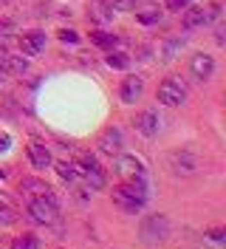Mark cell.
<instances>
[{
	"label": "cell",
	"mask_w": 226,
	"mask_h": 249,
	"mask_svg": "<svg viewBox=\"0 0 226 249\" xmlns=\"http://www.w3.org/2000/svg\"><path fill=\"white\" fill-rule=\"evenodd\" d=\"M147 201V184L144 178H130L124 184L113 187V204L124 213H139Z\"/></svg>",
	"instance_id": "cell-1"
},
{
	"label": "cell",
	"mask_w": 226,
	"mask_h": 249,
	"mask_svg": "<svg viewBox=\"0 0 226 249\" xmlns=\"http://www.w3.org/2000/svg\"><path fill=\"white\" fill-rule=\"evenodd\" d=\"M60 215V207L54 201V196H34L29 201V218L34 224H54Z\"/></svg>",
	"instance_id": "cell-2"
},
{
	"label": "cell",
	"mask_w": 226,
	"mask_h": 249,
	"mask_svg": "<svg viewBox=\"0 0 226 249\" xmlns=\"http://www.w3.org/2000/svg\"><path fill=\"white\" fill-rule=\"evenodd\" d=\"M141 238L150 241V244L167 241L170 238V221H167V215H147L141 221Z\"/></svg>",
	"instance_id": "cell-3"
},
{
	"label": "cell",
	"mask_w": 226,
	"mask_h": 249,
	"mask_svg": "<svg viewBox=\"0 0 226 249\" xmlns=\"http://www.w3.org/2000/svg\"><path fill=\"white\" fill-rule=\"evenodd\" d=\"M158 102H164V105H170V108H175V105H184V99H187V88L181 85L175 77L164 79L161 85H158Z\"/></svg>",
	"instance_id": "cell-4"
},
{
	"label": "cell",
	"mask_w": 226,
	"mask_h": 249,
	"mask_svg": "<svg viewBox=\"0 0 226 249\" xmlns=\"http://www.w3.org/2000/svg\"><path fill=\"white\" fill-rule=\"evenodd\" d=\"M167 167H170V173H173V176L187 178V176H195L198 161H195L190 153H187V150H175V153L167 156Z\"/></svg>",
	"instance_id": "cell-5"
},
{
	"label": "cell",
	"mask_w": 226,
	"mask_h": 249,
	"mask_svg": "<svg viewBox=\"0 0 226 249\" xmlns=\"http://www.w3.org/2000/svg\"><path fill=\"white\" fill-rule=\"evenodd\" d=\"M141 93H144V79L139 77V74H130V77L122 79V88H119V96L124 105H133L141 99Z\"/></svg>",
	"instance_id": "cell-6"
},
{
	"label": "cell",
	"mask_w": 226,
	"mask_h": 249,
	"mask_svg": "<svg viewBox=\"0 0 226 249\" xmlns=\"http://www.w3.org/2000/svg\"><path fill=\"white\" fill-rule=\"evenodd\" d=\"M158 113L153 108H147V110H141V113H136V119H133V127L141 133V136H147V139H153L156 133H158Z\"/></svg>",
	"instance_id": "cell-7"
},
{
	"label": "cell",
	"mask_w": 226,
	"mask_h": 249,
	"mask_svg": "<svg viewBox=\"0 0 226 249\" xmlns=\"http://www.w3.org/2000/svg\"><path fill=\"white\" fill-rule=\"evenodd\" d=\"M116 170H119L127 181H130V178H147V167H144V161H139L136 156H119Z\"/></svg>",
	"instance_id": "cell-8"
},
{
	"label": "cell",
	"mask_w": 226,
	"mask_h": 249,
	"mask_svg": "<svg viewBox=\"0 0 226 249\" xmlns=\"http://www.w3.org/2000/svg\"><path fill=\"white\" fill-rule=\"evenodd\" d=\"M190 74H192L198 82L212 79V74H215V60H212L209 54H195V57L190 60Z\"/></svg>",
	"instance_id": "cell-9"
},
{
	"label": "cell",
	"mask_w": 226,
	"mask_h": 249,
	"mask_svg": "<svg viewBox=\"0 0 226 249\" xmlns=\"http://www.w3.org/2000/svg\"><path fill=\"white\" fill-rule=\"evenodd\" d=\"M99 150L107 156H119L122 153V130L119 127H105L99 133Z\"/></svg>",
	"instance_id": "cell-10"
},
{
	"label": "cell",
	"mask_w": 226,
	"mask_h": 249,
	"mask_svg": "<svg viewBox=\"0 0 226 249\" xmlns=\"http://www.w3.org/2000/svg\"><path fill=\"white\" fill-rule=\"evenodd\" d=\"M20 48H23L26 57H37L45 48V34L43 31H29V34H23V37H20Z\"/></svg>",
	"instance_id": "cell-11"
},
{
	"label": "cell",
	"mask_w": 226,
	"mask_h": 249,
	"mask_svg": "<svg viewBox=\"0 0 226 249\" xmlns=\"http://www.w3.org/2000/svg\"><path fill=\"white\" fill-rule=\"evenodd\" d=\"M26 68H29V60H23V57H12V54L0 57V74H6V77H23Z\"/></svg>",
	"instance_id": "cell-12"
},
{
	"label": "cell",
	"mask_w": 226,
	"mask_h": 249,
	"mask_svg": "<svg viewBox=\"0 0 226 249\" xmlns=\"http://www.w3.org/2000/svg\"><path fill=\"white\" fill-rule=\"evenodd\" d=\"M212 17L209 12L204 9V6H192V9H187L184 12V29L187 31H192V29H201V26H207Z\"/></svg>",
	"instance_id": "cell-13"
},
{
	"label": "cell",
	"mask_w": 226,
	"mask_h": 249,
	"mask_svg": "<svg viewBox=\"0 0 226 249\" xmlns=\"http://www.w3.org/2000/svg\"><path fill=\"white\" fill-rule=\"evenodd\" d=\"M29 159H31V164H34L37 170H45V167L51 164V150H48L45 144H40V142H31L29 144Z\"/></svg>",
	"instance_id": "cell-14"
},
{
	"label": "cell",
	"mask_w": 226,
	"mask_h": 249,
	"mask_svg": "<svg viewBox=\"0 0 226 249\" xmlns=\"http://www.w3.org/2000/svg\"><path fill=\"white\" fill-rule=\"evenodd\" d=\"M82 176H85V181H88L90 187H93V190H102V187H105V170H102V167H99V161H90L88 167H82Z\"/></svg>",
	"instance_id": "cell-15"
},
{
	"label": "cell",
	"mask_w": 226,
	"mask_h": 249,
	"mask_svg": "<svg viewBox=\"0 0 226 249\" xmlns=\"http://www.w3.org/2000/svg\"><path fill=\"white\" fill-rule=\"evenodd\" d=\"M20 190H23V193H31V196H54L51 187L45 184L43 178H31V176L20 181Z\"/></svg>",
	"instance_id": "cell-16"
},
{
	"label": "cell",
	"mask_w": 226,
	"mask_h": 249,
	"mask_svg": "<svg viewBox=\"0 0 226 249\" xmlns=\"http://www.w3.org/2000/svg\"><path fill=\"white\" fill-rule=\"evenodd\" d=\"M90 9H93V12H90V15L96 17V20H99V23H105V20H110V3H105V0H93V3H90Z\"/></svg>",
	"instance_id": "cell-17"
},
{
	"label": "cell",
	"mask_w": 226,
	"mask_h": 249,
	"mask_svg": "<svg viewBox=\"0 0 226 249\" xmlns=\"http://www.w3.org/2000/svg\"><path fill=\"white\" fill-rule=\"evenodd\" d=\"M12 249H40V238L37 235H20V238H15V244H12Z\"/></svg>",
	"instance_id": "cell-18"
},
{
	"label": "cell",
	"mask_w": 226,
	"mask_h": 249,
	"mask_svg": "<svg viewBox=\"0 0 226 249\" xmlns=\"http://www.w3.org/2000/svg\"><path fill=\"white\" fill-rule=\"evenodd\" d=\"M107 65H110V68H119V71H124V68L130 65V57H127L124 51H110V54H107Z\"/></svg>",
	"instance_id": "cell-19"
},
{
	"label": "cell",
	"mask_w": 226,
	"mask_h": 249,
	"mask_svg": "<svg viewBox=\"0 0 226 249\" xmlns=\"http://www.w3.org/2000/svg\"><path fill=\"white\" fill-rule=\"evenodd\" d=\"M90 40H93L96 46H102V48L116 46V34H107V31H90Z\"/></svg>",
	"instance_id": "cell-20"
},
{
	"label": "cell",
	"mask_w": 226,
	"mask_h": 249,
	"mask_svg": "<svg viewBox=\"0 0 226 249\" xmlns=\"http://www.w3.org/2000/svg\"><path fill=\"white\" fill-rule=\"evenodd\" d=\"M54 167H57V176H60L62 181H74L76 178V167L71 164V161H57Z\"/></svg>",
	"instance_id": "cell-21"
},
{
	"label": "cell",
	"mask_w": 226,
	"mask_h": 249,
	"mask_svg": "<svg viewBox=\"0 0 226 249\" xmlns=\"http://www.w3.org/2000/svg\"><path fill=\"white\" fill-rule=\"evenodd\" d=\"M139 23H144V26H153V23H158L161 20V12H156V9H147V12H139Z\"/></svg>",
	"instance_id": "cell-22"
},
{
	"label": "cell",
	"mask_w": 226,
	"mask_h": 249,
	"mask_svg": "<svg viewBox=\"0 0 226 249\" xmlns=\"http://www.w3.org/2000/svg\"><path fill=\"white\" fill-rule=\"evenodd\" d=\"M15 218H17L15 207H9V204H6L3 198H0V221H3V224H12Z\"/></svg>",
	"instance_id": "cell-23"
},
{
	"label": "cell",
	"mask_w": 226,
	"mask_h": 249,
	"mask_svg": "<svg viewBox=\"0 0 226 249\" xmlns=\"http://www.w3.org/2000/svg\"><path fill=\"white\" fill-rule=\"evenodd\" d=\"M224 230H209V232H207V241H209V244H212V247H218V249H221V247H226V238H224Z\"/></svg>",
	"instance_id": "cell-24"
},
{
	"label": "cell",
	"mask_w": 226,
	"mask_h": 249,
	"mask_svg": "<svg viewBox=\"0 0 226 249\" xmlns=\"http://www.w3.org/2000/svg\"><path fill=\"white\" fill-rule=\"evenodd\" d=\"M110 9H116V12H130V9H136V0H110Z\"/></svg>",
	"instance_id": "cell-25"
},
{
	"label": "cell",
	"mask_w": 226,
	"mask_h": 249,
	"mask_svg": "<svg viewBox=\"0 0 226 249\" xmlns=\"http://www.w3.org/2000/svg\"><path fill=\"white\" fill-rule=\"evenodd\" d=\"M57 34H60V40H62V43H76V40H79V34H76V31H68V29L57 31Z\"/></svg>",
	"instance_id": "cell-26"
},
{
	"label": "cell",
	"mask_w": 226,
	"mask_h": 249,
	"mask_svg": "<svg viewBox=\"0 0 226 249\" xmlns=\"http://www.w3.org/2000/svg\"><path fill=\"white\" fill-rule=\"evenodd\" d=\"M9 31H15V20H9V17H3V20H0V37H6Z\"/></svg>",
	"instance_id": "cell-27"
},
{
	"label": "cell",
	"mask_w": 226,
	"mask_h": 249,
	"mask_svg": "<svg viewBox=\"0 0 226 249\" xmlns=\"http://www.w3.org/2000/svg\"><path fill=\"white\" fill-rule=\"evenodd\" d=\"M167 9L170 12H184L187 9V0H167Z\"/></svg>",
	"instance_id": "cell-28"
},
{
	"label": "cell",
	"mask_w": 226,
	"mask_h": 249,
	"mask_svg": "<svg viewBox=\"0 0 226 249\" xmlns=\"http://www.w3.org/2000/svg\"><path fill=\"white\" fill-rule=\"evenodd\" d=\"M9 144H12V136L9 133H0V150H6Z\"/></svg>",
	"instance_id": "cell-29"
},
{
	"label": "cell",
	"mask_w": 226,
	"mask_h": 249,
	"mask_svg": "<svg viewBox=\"0 0 226 249\" xmlns=\"http://www.w3.org/2000/svg\"><path fill=\"white\" fill-rule=\"evenodd\" d=\"M6 3H12V0H0V6H6Z\"/></svg>",
	"instance_id": "cell-30"
},
{
	"label": "cell",
	"mask_w": 226,
	"mask_h": 249,
	"mask_svg": "<svg viewBox=\"0 0 226 249\" xmlns=\"http://www.w3.org/2000/svg\"><path fill=\"white\" fill-rule=\"evenodd\" d=\"M0 178H6V173H3V170H0Z\"/></svg>",
	"instance_id": "cell-31"
}]
</instances>
